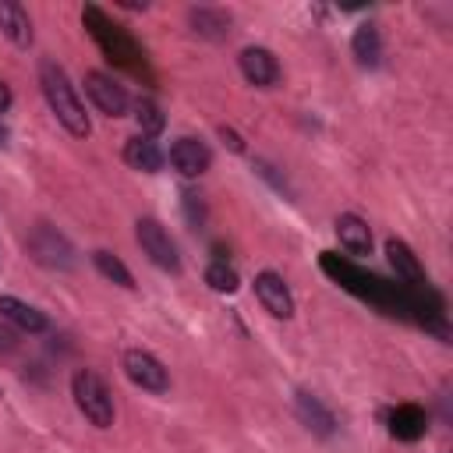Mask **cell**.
Returning a JSON list of instances; mask_svg holds the SVG:
<instances>
[{
    "label": "cell",
    "instance_id": "6da1fadb",
    "mask_svg": "<svg viewBox=\"0 0 453 453\" xmlns=\"http://www.w3.org/2000/svg\"><path fill=\"white\" fill-rule=\"evenodd\" d=\"M39 88H42V96H46L53 117L64 124V131L74 134V138H88L92 124H88V113H85V103L78 99V92H74L67 71H64L57 60H50V57L39 60Z\"/></svg>",
    "mask_w": 453,
    "mask_h": 453
},
{
    "label": "cell",
    "instance_id": "7a4b0ae2",
    "mask_svg": "<svg viewBox=\"0 0 453 453\" xmlns=\"http://www.w3.org/2000/svg\"><path fill=\"white\" fill-rule=\"evenodd\" d=\"M71 396H74V407L85 414L88 425L96 428H110L113 425V396H110V386L92 372V368H81L74 372L71 379Z\"/></svg>",
    "mask_w": 453,
    "mask_h": 453
},
{
    "label": "cell",
    "instance_id": "3957f363",
    "mask_svg": "<svg viewBox=\"0 0 453 453\" xmlns=\"http://www.w3.org/2000/svg\"><path fill=\"white\" fill-rule=\"evenodd\" d=\"M81 21H85V28H88V35L99 42V50L110 57V60H117V64H127V67H134V57H138V46L131 42V35L124 32V28H117L99 7H85L81 11Z\"/></svg>",
    "mask_w": 453,
    "mask_h": 453
},
{
    "label": "cell",
    "instance_id": "277c9868",
    "mask_svg": "<svg viewBox=\"0 0 453 453\" xmlns=\"http://www.w3.org/2000/svg\"><path fill=\"white\" fill-rule=\"evenodd\" d=\"M134 237H138V244H142V251L149 255L152 265H159V269H166V273H180L177 244H173V237L166 234V226H163L159 219L142 216V219L134 223Z\"/></svg>",
    "mask_w": 453,
    "mask_h": 453
},
{
    "label": "cell",
    "instance_id": "5b68a950",
    "mask_svg": "<svg viewBox=\"0 0 453 453\" xmlns=\"http://www.w3.org/2000/svg\"><path fill=\"white\" fill-rule=\"evenodd\" d=\"M28 255H32V262H39V265H46V269H74V244L64 237V234H57L53 226H46V223H39L32 234H28Z\"/></svg>",
    "mask_w": 453,
    "mask_h": 453
},
{
    "label": "cell",
    "instance_id": "8992f818",
    "mask_svg": "<svg viewBox=\"0 0 453 453\" xmlns=\"http://www.w3.org/2000/svg\"><path fill=\"white\" fill-rule=\"evenodd\" d=\"M120 368H124V375H127L138 389H145V393H166V389H170V372H166V365H163L156 354L142 350V347L124 350Z\"/></svg>",
    "mask_w": 453,
    "mask_h": 453
},
{
    "label": "cell",
    "instance_id": "52a82bcc",
    "mask_svg": "<svg viewBox=\"0 0 453 453\" xmlns=\"http://www.w3.org/2000/svg\"><path fill=\"white\" fill-rule=\"evenodd\" d=\"M85 92H88V99L96 103V110L106 113V117H124L127 106H131L124 85H117L106 71H88V74H85Z\"/></svg>",
    "mask_w": 453,
    "mask_h": 453
},
{
    "label": "cell",
    "instance_id": "ba28073f",
    "mask_svg": "<svg viewBox=\"0 0 453 453\" xmlns=\"http://www.w3.org/2000/svg\"><path fill=\"white\" fill-rule=\"evenodd\" d=\"M322 269L333 276V280H340L343 287H350L354 294H361V297H372V301H386L382 297V280H375V276H368V273H361V269H354L350 262H336V255H322Z\"/></svg>",
    "mask_w": 453,
    "mask_h": 453
},
{
    "label": "cell",
    "instance_id": "9c48e42d",
    "mask_svg": "<svg viewBox=\"0 0 453 453\" xmlns=\"http://www.w3.org/2000/svg\"><path fill=\"white\" fill-rule=\"evenodd\" d=\"M255 297L262 301V308H265L273 319H290V315H294V297H290L283 276L273 273V269H265V273L255 276Z\"/></svg>",
    "mask_w": 453,
    "mask_h": 453
},
{
    "label": "cell",
    "instance_id": "30bf717a",
    "mask_svg": "<svg viewBox=\"0 0 453 453\" xmlns=\"http://www.w3.org/2000/svg\"><path fill=\"white\" fill-rule=\"evenodd\" d=\"M237 64H241V74L258 88H273L280 81V60L265 46H244Z\"/></svg>",
    "mask_w": 453,
    "mask_h": 453
},
{
    "label": "cell",
    "instance_id": "8fae6325",
    "mask_svg": "<svg viewBox=\"0 0 453 453\" xmlns=\"http://www.w3.org/2000/svg\"><path fill=\"white\" fill-rule=\"evenodd\" d=\"M170 163H173V170L180 177H202L209 170V163H212V152L198 138H177L170 145Z\"/></svg>",
    "mask_w": 453,
    "mask_h": 453
},
{
    "label": "cell",
    "instance_id": "7c38bea8",
    "mask_svg": "<svg viewBox=\"0 0 453 453\" xmlns=\"http://www.w3.org/2000/svg\"><path fill=\"white\" fill-rule=\"evenodd\" d=\"M294 414H297V421L311 432V435H333L336 432V418H333V411L319 400V396H311V393H304V389H297L294 393Z\"/></svg>",
    "mask_w": 453,
    "mask_h": 453
},
{
    "label": "cell",
    "instance_id": "4fadbf2b",
    "mask_svg": "<svg viewBox=\"0 0 453 453\" xmlns=\"http://www.w3.org/2000/svg\"><path fill=\"white\" fill-rule=\"evenodd\" d=\"M336 237L350 255H368L372 251V226L354 212L336 216Z\"/></svg>",
    "mask_w": 453,
    "mask_h": 453
},
{
    "label": "cell",
    "instance_id": "5bb4252c",
    "mask_svg": "<svg viewBox=\"0 0 453 453\" xmlns=\"http://www.w3.org/2000/svg\"><path fill=\"white\" fill-rule=\"evenodd\" d=\"M0 32L14 46H28L32 42V18L18 0H0Z\"/></svg>",
    "mask_w": 453,
    "mask_h": 453
},
{
    "label": "cell",
    "instance_id": "9a60e30c",
    "mask_svg": "<svg viewBox=\"0 0 453 453\" xmlns=\"http://www.w3.org/2000/svg\"><path fill=\"white\" fill-rule=\"evenodd\" d=\"M386 258H389V265L396 269V276H400L403 283H411V287H425V269H421V262L414 258V251H411L403 241L389 237V241H386Z\"/></svg>",
    "mask_w": 453,
    "mask_h": 453
},
{
    "label": "cell",
    "instance_id": "2e32d148",
    "mask_svg": "<svg viewBox=\"0 0 453 453\" xmlns=\"http://www.w3.org/2000/svg\"><path fill=\"white\" fill-rule=\"evenodd\" d=\"M0 319L14 322V326L25 329V333H42V329L50 326L39 308H32V304H25V301H18V297H11V294H0Z\"/></svg>",
    "mask_w": 453,
    "mask_h": 453
},
{
    "label": "cell",
    "instance_id": "e0dca14e",
    "mask_svg": "<svg viewBox=\"0 0 453 453\" xmlns=\"http://www.w3.org/2000/svg\"><path fill=\"white\" fill-rule=\"evenodd\" d=\"M350 53H354V60H357L361 67H379V60H382V39H379V28H375L372 21H365V25L354 28V35H350Z\"/></svg>",
    "mask_w": 453,
    "mask_h": 453
},
{
    "label": "cell",
    "instance_id": "ac0fdd59",
    "mask_svg": "<svg viewBox=\"0 0 453 453\" xmlns=\"http://www.w3.org/2000/svg\"><path fill=\"white\" fill-rule=\"evenodd\" d=\"M425 428H428V418H425V411L414 407V403H400V407L389 414V432H393L396 439H403V442L421 439Z\"/></svg>",
    "mask_w": 453,
    "mask_h": 453
},
{
    "label": "cell",
    "instance_id": "d6986e66",
    "mask_svg": "<svg viewBox=\"0 0 453 453\" xmlns=\"http://www.w3.org/2000/svg\"><path fill=\"white\" fill-rule=\"evenodd\" d=\"M188 21H191V28H195L198 35H205V39H223V35L230 32V14L219 11V7H191V11H188Z\"/></svg>",
    "mask_w": 453,
    "mask_h": 453
},
{
    "label": "cell",
    "instance_id": "ffe728a7",
    "mask_svg": "<svg viewBox=\"0 0 453 453\" xmlns=\"http://www.w3.org/2000/svg\"><path fill=\"white\" fill-rule=\"evenodd\" d=\"M124 159H127V166H134V170H142V173H156V170L163 166L159 145H156L152 138H142V134L124 145Z\"/></svg>",
    "mask_w": 453,
    "mask_h": 453
},
{
    "label": "cell",
    "instance_id": "44dd1931",
    "mask_svg": "<svg viewBox=\"0 0 453 453\" xmlns=\"http://www.w3.org/2000/svg\"><path fill=\"white\" fill-rule=\"evenodd\" d=\"M92 262H96V269L110 280V283H117V287H124V290H134V280H131V269L113 255V251H92Z\"/></svg>",
    "mask_w": 453,
    "mask_h": 453
},
{
    "label": "cell",
    "instance_id": "7402d4cb",
    "mask_svg": "<svg viewBox=\"0 0 453 453\" xmlns=\"http://www.w3.org/2000/svg\"><path fill=\"white\" fill-rule=\"evenodd\" d=\"M134 120L142 127V138H152V134H159L166 127V117H163V110L152 99H138L134 103Z\"/></svg>",
    "mask_w": 453,
    "mask_h": 453
},
{
    "label": "cell",
    "instance_id": "603a6c76",
    "mask_svg": "<svg viewBox=\"0 0 453 453\" xmlns=\"http://www.w3.org/2000/svg\"><path fill=\"white\" fill-rule=\"evenodd\" d=\"M205 283H209L216 294H234L241 280H237V269H234V265H226L223 258H216V262L205 269Z\"/></svg>",
    "mask_w": 453,
    "mask_h": 453
},
{
    "label": "cell",
    "instance_id": "cb8c5ba5",
    "mask_svg": "<svg viewBox=\"0 0 453 453\" xmlns=\"http://www.w3.org/2000/svg\"><path fill=\"white\" fill-rule=\"evenodd\" d=\"M184 209H188V223L198 226V223H202V202H198L195 191H184Z\"/></svg>",
    "mask_w": 453,
    "mask_h": 453
},
{
    "label": "cell",
    "instance_id": "d4e9b609",
    "mask_svg": "<svg viewBox=\"0 0 453 453\" xmlns=\"http://www.w3.org/2000/svg\"><path fill=\"white\" fill-rule=\"evenodd\" d=\"M219 138H223V142H226V145L234 149V152H244V142H241V138H237V134H234L230 127H219Z\"/></svg>",
    "mask_w": 453,
    "mask_h": 453
},
{
    "label": "cell",
    "instance_id": "484cf974",
    "mask_svg": "<svg viewBox=\"0 0 453 453\" xmlns=\"http://www.w3.org/2000/svg\"><path fill=\"white\" fill-rule=\"evenodd\" d=\"M0 350H14V336L7 329H0Z\"/></svg>",
    "mask_w": 453,
    "mask_h": 453
},
{
    "label": "cell",
    "instance_id": "4316f807",
    "mask_svg": "<svg viewBox=\"0 0 453 453\" xmlns=\"http://www.w3.org/2000/svg\"><path fill=\"white\" fill-rule=\"evenodd\" d=\"M7 106H11V88H7L4 81H0V113H4Z\"/></svg>",
    "mask_w": 453,
    "mask_h": 453
}]
</instances>
